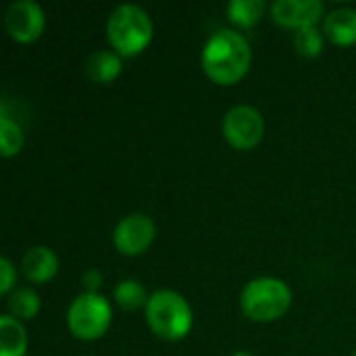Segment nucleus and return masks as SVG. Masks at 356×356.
<instances>
[{
    "instance_id": "12",
    "label": "nucleus",
    "mask_w": 356,
    "mask_h": 356,
    "mask_svg": "<svg viewBox=\"0 0 356 356\" xmlns=\"http://www.w3.org/2000/svg\"><path fill=\"white\" fill-rule=\"evenodd\" d=\"M121 56L111 50H98L86 60V75L96 83H111L121 73Z\"/></svg>"
},
{
    "instance_id": "7",
    "label": "nucleus",
    "mask_w": 356,
    "mask_h": 356,
    "mask_svg": "<svg viewBox=\"0 0 356 356\" xmlns=\"http://www.w3.org/2000/svg\"><path fill=\"white\" fill-rule=\"evenodd\" d=\"M154 236H156L154 221L144 213H134L117 223L113 232V244L121 254L138 257L148 250V246L154 242Z\"/></svg>"
},
{
    "instance_id": "9",
    "label": "nucleus",
    "mask_w": 356,
    "mask_h": 356,
    "mask_svg": "<svg viewBox=\"0 0 356 356\" xmlns=\"http://www.w3.org/2000/svg\"><path fill=\"white\" fill-rule=\"evenodd\" d=\"M271 15L275 23L290 29L315 27L323 17V2L319 0H275L271 4Z\"/></svg>"
},
{
    "instance_id": "11",
    "label": "nucleus",
    "mask_w": 356,
    "mask_h": 356,
    "mask_svg": "<svg viewBox=\"0 0 356 356\" xmlns=\"http://www.w3.org/2000/svg\"><path fill=\"white\" fill-rule=\"evenodd\" d=\"M323 33L330 42L338 46L356 44V10L355 8H336L323 21Z\"/></svg>"
},
{
    "instance_id": "19",
    "label": "nucleus",
    "mask_w": 356,
    "mask_h": 356,
    "mask_svg": "<svg viewBox=\"0 0 356 356\" xmlns=\"http://www.w3.org/2000/svg\"><path fill=\"white\" fill-rule=\"evenodd\" d=\"M15 280H17V273H15L13 263L6 257L0 259V294H8L15 286Z\"/></svg>"
},
{
    "instance_id": "15",
    "label": "nucleus",
    "mask_w": 356,
    "mask_h": 356,
    "mask_svg": "<svg viewBox=\"0 0 356 356\" xmlns=\"http://www.w3.org/2000/svg\"><path fill=\"white\" fill-rule=\"evenodd\" d=\"M8 313L17 321L33 319L40 313V296L33 290H29V288L15 290L10 294V298H8Z\"/></svg>"
},
{
    "instance_id": "2",
    "label": "nucleus",
    "mask_w": 356,
    "mask_h": 356,
    "mask_svg": "<svg viewBox=\"0 0 356 356\" xmlns=\"http://www.w3.org/2000/svg\"><path fill=\"white\" fill-rule=\"evenodd\" d=\"M106 35L119 56H136L152 40V19L138 4H121L108 17Z\"/></svg>"
},
{
    "instance_id": "17",
    "label": "nucleus",
    "mask_w": 356,
    "mask_h": 356,
    "mask_svg": "<svg viewBox=\"0 0 356 356\" xmlns=\"http://www.w3.org/2000/svg\"><path fill=\"white\" fill-rule=\"evenodd\" d=\"M23 129L19 123H15L10 117L2 115L0 117V152L4 159H10L15 154H19V150L23 148Z\"/></svg>"
},
{
    "instance_id": "6",
    "label": "nucleus",
    "mask_w": 356,
    "mask_h": 356,
    "mask_svg": "<svg viewBox=\"0 0 356 356\" xmlns=\"http://www.w3.org/2000/svg\"><path fill=\"white\" fill-rule=\"evenodd\" d=\"M223 136L236 150H250L259 146L265 136V119L254 106H234L223 117Z\"/></svg>"
},
{
    "instance_id": "18",
    "label": "nucleus",
    "mask_w": 356,
    "mask_h": 356,
    "mask_svg": "<svg viewBox=\"0 0 356 356\" xmlns=\"http://www.w3.org/2000/svg\"><path fill=\"white\" fill-rule=\"evenodd\" d=\"M294 46L302 56H317L323 50V33L315 27H305L294 33Z\"/></svg>"
},
{
    "instance_id": "3",
    "label": "nucleus",
    "mask_w": 356,
    "mask_h": 356,
    "mask_svg": "<svg viewBox=\"0 0 356 356\" xmlns=\"http://www.w3.org/2000/svg\"><path fill=\"white\" fill-rule=\"evenodd\" d=\"M144 311L148 327L161 340L177 342L192 330V309L188 300L173 290H159L150 294Z\"/></svg>"
},
{
    "instance_id": "13",
    "label": "nucleus",
    "mask_w": 356,
    "mask_h": 356,
    "mask_svg": "<svg viewBox=\"0 0 356 356\" xmlns=\"http://www.w3.org/2000/svg\"><path fill=\"white\" fill-rule=\"evenodd\" d=\"M27 348V334L21 321L10 315L0 317V356H23Z\"/></svg>"
},
{
    "instance_id": "16",
    "label": "nucleus",
    "mask_w": 356,
    "mask_h": 356,
    "mask_svg": "<svg viewBox=\"0 0 356 356\" xmlns=\"http://www.w3.org/2000/svg\"><path fill=\"white\" fill-rule=\"evenodd\" d=\"M148 294L144 290V286L136 280H125L115 288V300L121 309L125 311H138V309H146L148 305Z\"/></svg>"
},
{
    "instance_id": "22",
    "label": "nucleus",
    "mask_w": 356,
    "mask_h": 356,
    "mask_svg": "<svg viewBox=\"0 0 356 356\" xmlns=\"http://www.w3.org/2000/svg\"><path fill=\"white\" fill-rule=\"evenodd\" d=\"M355 356H356V353H355Z\"/></svg>"
},
{
    "instance_id": "20",
    "label": "nucleus",
    "mask_w": 356,
    "mask_h": 356,
    "mask_svg": "<svg viewBox=\"0 0 356 356\" xmlns=\"http://www.w3.org/2000/svg\"><path fill=\"white\" fill-rule=\"evenodd\" d=\"M83 282H86V286H88V292H94V288L102 282V275H100L98 271H88V273L83 275Z\"/></svg>"
},
{
    "instance_id": "21",
    "label": "nucleus",
    "mask_w": 356,
    "mask_h": 356,
    "mask_svg": "<svg viewBox=\"0 0 356 356\" xmlns=\"http://www.w3.org/2000/svg\"><path fill=\"white\" fill-rule=\"evenodd\" d=\"M232 356H252V355H248V353H236V355H232Z\"/></svg>"
},
{
    "instance_id": "5",
    "label": "nucleus",
    "mask_w": 356,
    "mask_h": 356,
    "mask_svg": "<svg viewBox=\"0 0 356 356\" xmlns=\"http://www.w3.org/2000/svg\"><path fill=\"white\" fill-rule=\"evenodd\" d=\"M113 319V309L108 300L96 292H83L75 296L67 311L69 332L83 342L98 340L106 334Z\"/></svg>"
},
{
    "instance_id": "10",
    "label": "nucleus",
    "mask_w": 356,
    "mask_h": 356,
    "mask_svg": "<svg viewBox=\"0 0 356 356\" xmlns=\"http://www.w3.org/2000/svg\"><path fill=\"white\" fill-rule=\"evenodd\" d=\"M23 275L33 284H46L50 282L58 271V259L56 254L46 246H33L29 248L21 259Z\"/></svg>"
},
{
    "instance_id": "8",
    "label": "nucleus",
    "mask_w": 356,
    "mask_h": 356,
    "mask_svg": "<svg viewBox=\"0 0 356 356\" xmlns=\"http://www.w3.org/2000/svg\"><path fill=\"white\" fill-rule=\"evenodd\" d=\"M4 25H6L8 35L15 42L29 44L42 35L44 25H46V17H44V10L38 2L17 0L13 4H8V8L4 13Z\"/></svg>"
},
{
    "instance_id": "4",
    "label": "nucleus",
    "mask_w": 356,
    "mask_h": 356,
    "mask_svg": "<svg viewBox=\"0 0 356 356\" xmlns=\"http://www.w3.org/2000/svg\"><path fill=\"white\" fill-rule=\"evenodd\" d=\"M242 311L257 323H271L284 317L292 305V292L277 277H257L248 282L240 296Z\"/></svg>"
},
{
    "instance_id": "1",
    "label": "nucleus",
    "mask_w": 356,
    "mask_h": 356,
    "mask_svg": "<svg viewBox=\"0 0 356 356\" xmlns=\"http://www.w3.org/2000/svg\"><path fill=\"white\" fill-rule=\"evenodd\" d=\"M252 52L248 40L234 31V29H221L215 31L204 48H202V69L219 86H234L238 83L250 69Z\"/></svg>"
},
{
    "instance_id": "14",
    "label": "nucleus",
    "mask_w": 356,
    "mask_h": 356,
    "mask_svg": "<svg viewBox=\"0 0 356 356\" xmlns=\"http://www.w3.org/2000/svg\"><path fill=\"white\" fill-rule=\"evenodd\" d=\"M265 13L263 0H232L227 4V17L240 27H252L261 21Z\"/></svg>"
}]
</instances>
